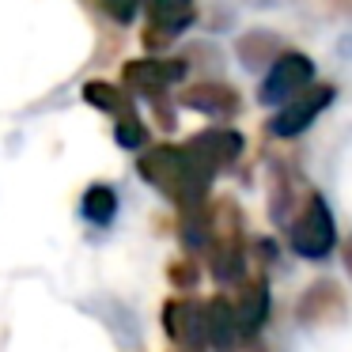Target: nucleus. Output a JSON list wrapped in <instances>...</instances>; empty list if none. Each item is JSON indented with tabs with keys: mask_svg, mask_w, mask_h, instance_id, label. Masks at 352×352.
Here are the masks:
<instances>
[{
	"mask_svg": "<svg viewBox=\"0 0 352 352\" xmlns=\"http://www.w3.org/2000/svg\"><path fill=\"white\" fill-rule=\"evenodd\" d=\"M182 76H186V61H178V57H137V61H125L122 69L125 91L144 95L152 102H160L175 84H182Z\"/></svg>",
	"mask_w": 352,
	"mask_h": 352,
	"instance_id": "5",
	"label": "nucleus"
},
{
	"mask_svg": "<svg viewBox=\"0 0 352 352\" xmlns=\"http://www.w3.org/2000/svg\"><path fill=\"white\" fill-rule=\"evenodd\" d=\"M178 352H190V349H178Z\"/></svg>",
	"mask_w": 352,
	"mask_h": 352,
	"instance_id": "20",
	"label": "nucleus"
},
{
	"mask_svg": "<svg viewBox=\"0 0 352 352\" xmlns=\"http://www.w3.org/2000/svg\"><path fill=\"white\" fill-rule=\"evenodd\" d=\"M95 4H99V8L114 19V23L125 27V23H133V19H137V12H140V4H144V0H95Z\"/></svg>",
	"mask_w": 352,
	"mask_h": 352,
	"instance_id": "16",
	"label": "nucleus"
},
{
	"mask_svg": "<svg viewBox=\"0 0 352 352\" xmlns=\"http://www.w3.org/2000/svg\"><path fill=\"white\" fill-rule=\"evenodd\" d=\"M160 322L178 349L205 344V307H197L193 299H167L160 311Z\"/></svg>",
	"mask_w": 352,
	"mask_h": 352,
	"instance_id": "10",
	"label": "nucleus"
},
{
	"mask_svg": "<svg viewBox=\"0 0 352 352\" xmlns=\"http://www.w3.org/2000/svg\"><path fill=\"white\" fill-rule=\"evenodd\" d=\"M341 258H344V269H349V276H352V235L344 239V250H341Z\"/></svg>",
	"mask_w": 352,
	"mask_h": 352,
	"instance_id": "19",
	"label": "nucleus"
},
{
	"mask_svg": "<svg viewBox=\"0 0 352 352\" xmlns=\"http://www.w3.org/2000/svg\"><path fill=\"white\" fill-rule=\"evenodd\" d=\"M307 4L326 8V12H333V16H352V0H307Z\"/></svg>",
	"mask_w": 352,
	"mask_h": 352,
	"instance_id": "18",
	"label": "nucleus"
},
{
	"mask_svg": "<svg viewBox=\"0 0 352 352\" xmlns=\"http://www.w3.org/2000/svg\"><path fill=\"white\" fill-rule=\"evenodd\" d=\"M243 148H246L243 133L223 129V125H212V129H201L197 137H190V140H186V152H190L193 160H197V163H201V167H205L212 178L220 175V170L235 167V160L243 155Z\"/></svg>",
	"mask_w": 352,
	"mask_h": 352,
	"instance_id": "8",
	"label": "nucleus"
},
{
	"mask_svg": "<svg viewBox=\"0 0 352 352\" xmlns=\"http://www.w3.org/2000/svg\"><path fill=\"white\" fill-rule=\"evenodd\" d=\"M80 216L91 228H110L118 216V190L110 182H91L80 197Z\"/></svg>",
	"mask_w": 352,
	"mask_h": 352,
	"instance_id": "15",
	"label": "nucleus"
},
{
	"mask_svg": "<svg viewBox=\"0 0 352 352\" xmlns=\"http://www.w3.org/2000/svg\"><path fill=\"white\" fill-rule=\"evenodd\" d=\"M333 99H337V87H333V84H314V87H307L299 99H292L288 107H280V110L273 114L269 133H273V137H280V140L299 137L303 129H311L314 118H318Z\"/></svg>",
	"mask_w": 352,
	"mask_h": 352,
	"instance_id": "7",
	"label": "nucleus"
},
{
	"mask_svg": "<svg viewBox=\"0 0 352 352\" xmlns=\"http://www.w3.org/2000/svg\"><path fill=\"white\" fill-rule=\"evenodd\" d=\"M182 107L197 110V114H208V118H231L239 114V91L220 80H201V84H190L182 91Z\"/></svg>",
	"mask_w": 352,
	"mask_h": 352,
	"instance_id": "13",
	"label": "nucleus"
},
{
	"mask_svg": "<svg viewBox=\"0 0 352 352\" xmlns=\"http://www.w3.org/2000/svg\"><path fill=\"white\" fill-rule=\"evenodd\" d=\"M137 175L144 178L152 190H160L167 201H175L182 212L205 208L212 175L186 152V144H155L144 148L137 160Z\"/></svg>",
	"mask_w": 352,
	"mask_h": 352,
	"instance_id": "1",
	"label": "nucleus"
},
{
	"mask_svg": "<svg viewBox=\"0 0 352 352\" xmlns=\"http://www.w3.org/2000/svg\"><path fill=\"white\" fill-rule=\"evenodd\" d=\"M235 314H239V329H243V337H258L261 326L269 322V280L261 273L246 276V280L239 284Z\"/></svg>",
	"mask_w": 352,
	"mask_h": 352,
	"instance_id": "12",
	"label": "nucleus"
},
{
	"mask_svg": "<svg viewBox=\"0 0 352 352\" xmlns=\"http://www.w3.org/2000/svg\"><path fill=\"white\" fill-rule=\"evenodd\" d=\"M344 314H349V299L337 280H314L296 303V318L303 326H337L344 322Z\"/></svg>",
	"mask_w": 352,
	"mask_h": 352,
	"instance_id": "9",
	"label": "nucleus"
},
{
	"mask_svg": "<svg viewBox=\"0 0 352 352\" xmlns=\"http://www.w3.org/2000/svg\"><path fill=\"white\" fill-rule=\"evenodd\" d=\"M144 46L160 54L197 19V0H144Z\"/></svg>",
	"mask_w": 352,
	"mask_h": 352,
	"instance_id": "6",
	"label": "nucleus"
},
{
	"mask_svg": "<svg viewBox=\"0 0 352 352\" xmlns=\"http://www.w3.org/2000/svg\"><path fill=\"white\" fill-rule=\"evenodd\" d=\"M239 341H243V329H239L235 299L212 296L205 303V344L216 352H231Z\"/></svg>",
	"mask_w": 352,
	"mask_h": 352,
	"instance_id": "11",
	"label": "nucleus"
},
{
	"mask_svg": "<svg viewBox=\"0 0 352 352\" xmlns=\"http://www.w3.org/2000/svg\"><path fill=\"white\" fill-rule=\"evenodd\" d=\"M170 280L178 284V288H197V276H201V265L193 261V254H186V258L170 261Z\"/></svg>",
	"mask_w": 352,
	"mask_h": 352,
	"instance_id": "17",
	"label": "nucleus"
},
{
	"mask_svg": "<svg viewBox=\"0 0 352 352\" xmlns=\"http://www.w3.org/2000/svg\"><path fill=\"white\" fill-rule=\"evenodd\" d=\"M314 87V61L299 50H284L273 65H269L265 80L258 87V102L261 107H288L292 99Z\"/></svg>",
	"mask_w": 352,
	"mask_h": 352,
	"instance_id": "4",
	"label": "nucleus"
},
{
	"mask_svg": "<svg viewBox=\"0 0 352 352\" xmlns=\"http://www.w3.org/2000/svg\"><path fill=\"white\" fill-rule=\"evenodd\" d=\"M212 223V243H208V269L220 284H243L246 280V235H243V208L231 197L208 205Z\"/></svg>",
	"mask_w": 352,
	"mask_h": 352,
	"instance_id": "2",
	"label": "nucleus"
},
{
	"mask_svg": "<svg viewBox=\"0 0 352 352\" xmlns=\"http://www.w3.org/2000/svg\"><path fill=\"white\" fill-rule=\"evenodd\" d=\"M84 102L95 110H102V114L114 118V125L129 122V118H137V107H133L129 91L118 84H107V80H87L84 84Z\"/></svg>",
	"mask_w": 352,
	"mask_h": 352,
	"instance_id": "14",
	"label": "nucleus"
},
{
	"mask_svg": "<svg viewBox=\"0 0 352 352\" xmlns=\"http://www.w3.org/2000/svg\"><path fill=\"white\" fill-rule=\"evenodd\" d=\"M288 246L303 261H326L337 250V223L322 193L314 190L303 193L296 216L288 220Z\"/></svg>",
	"mask_w": 352,
	"mask_h": 352,
	"instance_id": "3",
	"label": "nucleus"
}]
</instances>
